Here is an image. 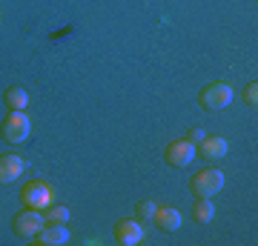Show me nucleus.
I'll list each match as a JSON object with an SVG mask.
<instances>
[{
	"label": "nucleus",
	"mask_w": 258,
	"mask_h": 246,
	"mask_svg": "<svg viewBox=\"0 0 258 246\" xmlns=\"http://www.w3.org/2000/svg\"><path fill=\"white\" fill-rule=\"evenodd\" d=\"M198 103L207 112H221L232 103V86L230 83H207L198 92Z\"/></svg>",
	"instance_id": "obj_1"
},
{
	"label": "nucleus",
	"mask_w": 258,
	"mask_h": 246,
	"mask_svg": "<svg viewBox=\"0 0 258 246\" xmlns=\"http://www.w3.org/2000/svg\"><path fill=\"white\" fill-rule=\"evenodd\" d=\"M189 189H192L195 198H212L215 192L224 189V172L221 169H201L189 181Z\"/></svg>",
	"instance_id": "obj_2"
},
{
	"label": "nucleus",
	"mask_w": 258,
	"mask_h": 246,
	"mask_svg": "<svg viewBox=\"0 0 258 246\" xmlns=\"http://www.w3.org/2000/svg\"><path fill=\"white\" fill-rule=\"evenodd\" d=\"M29 132H32V123H29V118L23 112H9L3 118V123H0V135L9 143H23L29 137Z\"/></svg>",
	"instance_id": "obj_3"
},
{
	"label": "nucleus",
	"mask_w": 258,
	"mask_h": 246,
	"mask_svg": "<svg viewBox=\"0 0 258 246\" xmlns=\"http://www.w3.org/2000/svg\"><path fill=\"white\" fill-rule=\"evenodd\" d=\"M20 203L26 206V209H46L49 203H52V189H49L43 181H29L23 183V189H20Z\"/></svg>",
	"instance_id": "obj_4"
},
{
	"label": "nucleus",
	"mask_w": 258,
	"mask_h": 246,
	"mask_svg": "<svg viewBox=\"0 0 258 246\" xmlns=\"http://www.w3.org/2000/svg\"><path fill=\"white\" fill-rule=\"evenodd\" d=\"M195 143H189L186 137H178V140H172V143H166L164 149V160L169 166H175V169H184V166H189L195 160Z\"/></svg>",
	"instance_id": "obj_5"
},
{
	"label": "nucleus",
	"mask_w": 258,
	"mask_h": 246,
	"mask_svg": "<svg viewBox=\"0 0 258 246\" xmlns=\"http://www.w3.org/2000/svg\"><path fill=\"white\" fill-rule=\"evenodd\" d=\"M43 215H40V209H23L15 215V220H12V232L18 237H35L40 229H43Z\"/></svg>",
	"instance_id": "obj_6"
},
{
	"label": "nucleus",
	"mask_w": 258,
	"mask_h": 246,
	"mask_svg": "<svg viewBox=\"0 0 258 246\" xmlns=\"http://www.w3.org/2000/svg\"><path fill=\"white\" fill-rule=\"evenodd\" d=\"M32 240L37 246H63L69 240V226L66 223H43V229Z\"/></svg>",
	"instance_id": "obj_7"
},
{
	"label": "nucleus",
	"mask_w": 258,
	"mask_h": 246,
	"mask_svg": "<svg viewBox=\"0 0 258 246\" xmlns=\"http://www.w3.org/2000/svg\"><path fill=\"white\" fill-rule=\"evenodd\" d=\"M141 237H144L141 220H118L115 223V240L120 246H135V243H141Z\"/></svg>",
	"instance_id": "obj_8"
},
{
	"label": "nucleus",
	"mask_w": 258,
	"mask_h": 246,
	"mask_svg": "<svg viewBox=\"0 0 258 246\" xmlns=\"http://www.w3.org/2000/svg\"><path fill=\"white\" fill-rule=\"evenodd\" d=\"M26 169V160L20 155H0V183H15Z\"/></svg>",
	"instance_id": "obj_9"
},
{
	"label": "nucleus",
	"mask_w": 258,
	"mask_h": 246,
	"mask_svg": "<svg viewBox=\"0 0 258 246\" xmlns=\"http://www.w3.org/2000/svg\"><path fill=\"white\" fill-rule=\"evenodd\" d=\"M195 152H201L207 160H221L227 155V140L221 135H204V140L195 146Z\"/></svg>",
	"instance_id": "obj_10"
},
{
	"label": "nucleus",
	"mask_w": 258,
	"mask_h": 246,
	"mask_svg": "<svg viewBox=\"0 0 258 246\" xmlns=\"http://www.w3.org/2000/svg\"><path fill=\"white\" fill-rule=\"evenodd\" d=\"M158 229H164V232H178L181 229V212L175 206H158L155 215H152Z\"/></svg>",
	"instance_id": "obj_11"
},
{
	"label": "nucleus",
	"mask_w": 258,
	"mask_h": 246,
	"mask_svg": "<svg viewBox=\"0 0 258 246\" xmlns=\"http://www.w3.org/2000/svg\"><path fill=\"white\" fill-rule=\"evenodd\" d=\"M3 101L9 106V112H26L29 106V95L23 86H9V89L3 92Z\"/></svg>",
	"instance_id": "obj_12"
},
{
	"label": "nucleus",
	"mask_w": 258,
	"mask_h": 246,
	"mask_svg": "<svg viewBox=\"0 0 258 246\" xmlns=\"http://www.w3.org/2000/svg\"><path fill=\"white\" fill-rule=\"evenodd\" d=\"M192 218H195V223H210V220L215 218V206H212L210 198H198V201H195Z\"/></svg>",
	"instance_id": "obj_13"
},
{
	"label": "nucleus",
	"mask_w": 258,
	"mask_h": 246,
	"mask_svg": "<svg viewBox=\"0 0 258 246\" xmlns=\"http://www.w3.org/2000/svg\"><path fill=\"white\" fill-rule=\"evenodd\" d=\"M46 223H69V209H66V206H52V203H49L46 209Z\"/></svg>",
	"instance_id": "obj_14"
},
{
	"label": "nucleus",
	"mask_w": 258,
	"mask_h": 246,
	"mask_svg": "<svg viewBox=\"0 0 258 246\" xmlns=\"http://www.w3.org/2000/svg\"><path fill=\"white\" fill-rule=\"evenodd\" d=\"M155 209H158V203H152V201H138L135 203V220H152V215H155Z\"/></svg>",
	"instance_id": "obj_15"
},
{
	"label": "nucleus",
	"mask_w": 258,
	"mask_h": 246,
	"mask_svg": "<svg viewBox=\"0 0 258 246\" xmlns=\"http://www.w3.org/2000/svg\"><path fill=\"white\" fill-rule=\"evenodd\" d=\"M244 103L255 109V103H258V83H255V80L247 83V89H244Z\"/></svg>",
	"instance_id": "obj_16"
},
{
	"label": "nucleus",
	"mask_w": 258,
	"mask_h": 246,
	"mask_svg": "<svg viewBox=\"0 0 258 246\" xmlns=\"http://www.w3.org/2000/svg\"><path fill=\"white\" fill-rule=\"evenodd\" d=\"M204 135H207V132H204L201 126H192V129H189V132H186V140H189V143H195V146H198V143H201V140H204Z\"/></svg>",
	"instance_id": "obj_17"
}]
</instances>
